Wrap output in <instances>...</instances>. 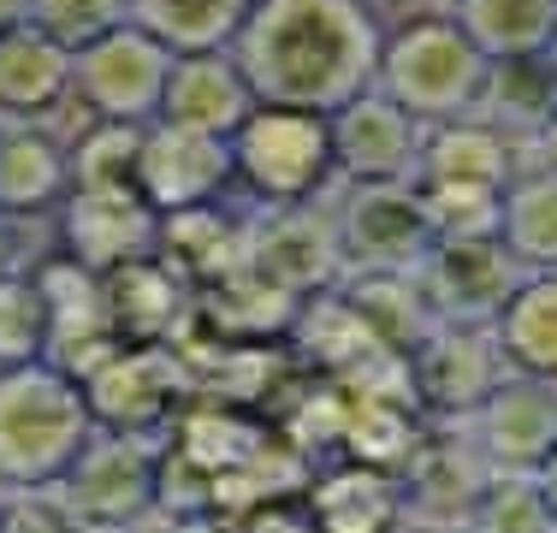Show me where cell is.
Here are the masks:
<instances>
[{
	"instance_id": "obj_21",
	"label": "cell",
	"mask_w": 557,
	"mask_h": 533,
	"mask_svg": "<svg viewBox=\"0 0 557 533\" xmlns=\"http://www.w3.org/2000/svg\"><path fill=\"white\" fill-rule=\"evenodd\" d=\"M493 65L546 60L557 42V0H445Z\"/></svg>"
},
{
	"instance_id": "obj_4",
	"label": "cell",
	"mask_w": 557,
	"mask_h": 533,
	"mask_svg": "<svg viewBox=\"0 0 557 533\" xmlns=\"http://www.w3.org/2000/svg\"><path fill=\"white\" fill-rule=\"evenodd\" d=\"M498 65L486 60V48L462 30V18L450 7L421 12V18L386 24V48H380V77L397 107L421 119V125H445V119L481 113L493 96Z\"/></svg>"
},
{
	"instance_id": "obj_26",
	"label": "cell",
	"mask_w": 557,
	"mask_h": 533,
	"mask_svg": "<svg viewBox=\"0 0 557 533\" xmlns=\"http://www.w3.org/2000/svg\"><path fill=\"white\" fill-rule=\"evenodd\" d=\"M143 160V125L125 119H89L72 137V190H113V184H137Z\"/></svg>"
},
{
	"instance_id": "obj_29",
	"label": "cell",
	"mask_w": 557,
	"mask_h": 533,
	"mask_svg": "<svg viewBox=\"0 0 557 533\" xmlns=\"http://www.w3.org/2000/svg\"><path fill=\"white\" fill-rule=\"evenodd\" d=\"M18 232H24V220H12V213L0 208V273L24 266V261H18Z\"/></svg>"
},
{
	"instance_id": "obj_19",
	"label": "cell",
	"mask_w": 557,
	"mask_h": 533,
	"mask_svg": "<svg viewBox=\"0 0 557 533\" xmlns=\"http://www.w3.org/2000/svg\"><path fill=\"white\" fill-rule=\"evenodd\" d=\"M196 290L178 278L172 256H149L108 273V320L131 344H178V326L190 314Z\"/></svg>"
},
{
	"instance_id": "obj_34",
	"label": "cell",
	"mask_w": 557,
	"mask_h": 533,
	"mask_svg": "<svg viewBox=\"0 0 557 533\" xmlns=\"http://www.w3.org/2000/svg\"><path fill=\"white\" fill-rule=\"evenodd\" d=\"M7 492H12V486H0V516H7Z\"/></svg>"
},
{
	"instance_id": "obj_24",
	"label": "cell",
	"mask_w": 557,
	"mask_h": 533,
	"mask_svg": "<svg viewBox=\"0 0 557 533\" xmlns=\"http://www.w3.org/2000/svg\"><path fill=\"white\" fill-rule=\"evenodd\" d=\"M125 7L172 53H196V48H232V36L244 30L256 0H125Z\"/></svg>"
},
{
	"instance_id": "obj_11",
	"label": "cell",
	"mask_w": 557,
	"mask_h": 533,
	"mask_svg": "<svg viewBox=\"0 0 557 533\" xmlns=\"http://www.w3.org/2000/svg\"><path fill=\"white\" fill-rule=\"evenodd\" d=\"M137 190L149 196L166 220L196 213V208H220L225 196L237 190V178H232V137L172 125V119H149V125H143Z\"/></svg>"
},
{
	"instance_id": "obj_20",
	"label": "cell",
	"mask_w": 557,
	"mask_h": 533,
	"mask_svg": "<svg viewBox=\"0 0 557 533\" xmlns=\"http://www.w3.org/2000/svg\"><path fill=\"white\" fill-rule=\"evenodd\" d=\"M302 516L321 528H356V533L404 522V474L386 469V462L350 457L302 486Z\"/></svg>"
},
{
	"instance_id": "obj_6",
	"label": "cell",
	"mask_w": 557,
	"mask_h": 533,
	"mask_svg": "<svg viewBox=\"0 0 557 533\" xmlns=\"http://www.w3.org/2000/svg\"><path fill=\"white\" fill-rule=\"evenodd\" d=\"M172 53L154 30H143L137 18L113 24L108 36L84 42L72 53V101L84 107V119H125V125H149L161 119V96L172 77Z\"/></svg>"
},
{
	"instance_id": "obj_10",
	"label": "cell",
	"mask_w": 557,
	"mask_h": 533,
	"mask_svg": "<svg viewBox=\"0 0 557 533\" xmlns=\"http://www.w3.org/2000/svg\"><path fill=\"white\" fill-rule=\"evenodd\" d=\"M528 266L510 256L498 232H462V237H433L428 256L416 261V278L428 290L440 320H469V326H493L510 290L522 285Z\"/></svg>"
},
{
	"instance_id": "obj_22",
	"label": "cell",
	"mask_w": 557,
	"mask_h": 533,
	"mask_svg": "<svg viewBox=\"0 0 557 533\" xmlns=\"http://www.w3.org/2000/svg\"><path fill=\"white\" fill-rule=\"evenodd\" d=\"M493 332L510 373L557 380V273H522V285L498 309Z\"/></svg>"
},
{
	"instance_id": "obj_23",
	"label": "cell",
	"mask_w": 557,
	"mask_h": 533,
	"mask_svg": "<svg viewBox=\"0 0 557 533\" xmlns=\"http://www.w3.org/2000/svg\"><path fill=\"white\" fill-rule=\"evenodd\" d=\"M498 237L528 273H557V166H522L516 184L504 190Z\"/></svg>"
},
{
	"instance_id": "obj_28",
	"label": "cell",
	"mask_w": 557,
	"mask_h": 533,
	"mask_svg": "<svg viewBox=\"0 0 557 533\" xmlns=\"http://www.w3.org/2000/svg\"><path fill=\"white\" fill-rule=\"evenodd\" d=\"M125 18H131L125 0H30V24L48 30L54 42H65L72 53L84 42H96V36H108Z\"/></svg>"
},
{
	"instance_id": "obj_16",
	"label": "cell",
	"mask_w": 557,
	"mask_h": 533,
	"mask_svg": "<svg viewBox=\"0 0 557 533\" xmlns=\"http://www.w3.org/2000/svg\"><path fill=\"white\" fill-rule=\"evenodd\" d=\"M72 101V48L36 24L0 36V125H54Z\"/></svg>"
},
{
	"instance_id": "obj_25",
	"label": "cell",
	"mask_w": 557,
	"mask_h": 533,
	"mask_svg": "<svg viewBox=\"0 0 557 533\" xmlns=\"http://www.w3.org/2000/svg\"><path fill=\"white\" fill-rule=\"evenodd\" d=\"M42 356H54L48 290L36 266H12V273H0V368L42 362Z\"/></svg>"
},
{
	"instance_id": "obj_31",
	"label": "cell",
	"mask_w": 557,
	"mask_h": 533,
	"mask_svg": "<svg viewBox=\"0 0 557 533\" xmlns=\"http://www.w3.org/2000/svg\"><path fill=\"white\" fill-rule=\"evenodd\" d=\"M534 480H540V492H546V510H552V522H557V450L534 469Z\"/></svg>"
},
{
	"instance_id": "obj_9",
	"label": "cell",
	"mask_w": 557,
	"mask_h": 533,
	"mask_svg": "<svg viewBox=\"0 0 557 533\" xmlns=\"http://www.w3.org/2000/svg\"><path fill=\"white\" fill-rule=\"evenodd\" d=\"M493 474H534L557 450V380L504 373L493 392L450 421Z\"/></svg>"
},
{
	"instance_id": "obj_3",
	"label": "cell",
	"mask_w": 557,
	"mask_h": 533,
	"mask_svg": "<svg viewBox=\"0 0 557 533\" xmlns=\"http://www.w3.org/2000/svg\"><path fill=\"white\" fill-rule=\"evenodd\" d=\"M522 172L516 137L481 113L428 125L416 166V202L428 213L433 237H462V232H498L504 190Z\"/></svg>"
},
{
	"instance_id": "obj_2",
	"label": "cell",
	"mask_w": 557,
	"mask_h": 533,
	"mask_svg": "<svg viewBox=\"0 0 557 533\" xmlns=\"http://www.w3.org/2000/svg\"><path fill=\"white\" fill-rule=\"evenodd\" d=\"M96 426L89 385L65 362L42 356L0 368V486H54Z\"/></svg>"
},
{
	"instance_id": "obj_13",
	"label": "cell",
	"mask_w": 557,
	"mask_h": 533,
	"mask_svg": "<svg viewBox=\"0 0 557 533\" xmlns=\"http://www.w3.org/2000/svg\"><path fill=\"white\" fill-rule=\"evenodd\" d=\"M504 373H510V362H504V350H498V332L469 326V320H440V326L409 350V392H416V404L428 421L469 416Z\"/></svg>"
},
{
	"instance_id": "obj_18",
	"label": "cell",
	"mask_w": 557,
	"mask_h": 533,
	"mask_svg": "<svg viewBox=\"0 0 557 533\" xmlns=\"http://www.w3.org/2000/svg\"><path fill=\"white\" fill-rule=\"evenodd\" d=\"M72 196V137L54 125H0V208L36 225Z\"/></svg>"
},
{
	"instance_id": "obj_5",
	"label": "cell",
	"mask_w": 557,
	"mask_h": 533,
	"mask_svg": "<svg viewBox=\"0 0 557 533\" xmlns=\"http://www.w3.org/2000/svg\"><path fill=\"white\" fill-rule=\"evenodd\" d=\"M232 178L256 208H309L338 184L333 113L290 101H256L232 131Z\"/></svg>"
},
{
	"instance_id": "obj_1",
	"label": "cell",
	"mask_w": 557,
	"mask_h": 533,
	"mask_svg": "<svg viewBox=\"0 0 557 533\" xmlns=\"http://www.w3.org/2000/svg\"><path fill=\"white\" fill-rule=\"evenodd\" d=\"M380 24L374 0H256L232 53L261 101L321 107L333 113L380 77Z\"/></svg>"
},
{
	"instance_id": "obj_7",
	"label": "cell",
	"mask_w": 557,
	"mask_h": 533,
	"mask_svg": "<svg viewBox=\"0 0 557 533\" xmlns=\"http://www.w3.org/2000/svg\"><path fill=\"white\" fill-rule=\"evenodd\" d=\"M65 522H137L161 504L166 492V462L154 438L137 433H113V426H96L77 462L65 469L54 486Z\"/></svg>"
},
{
	"instance_id": "obj_12",
	"label": "cell",
	"mask_w": 557,
	"mask_h": 533,
	"mask_svg": "<svg viewBox=\"0 0 557 533\" xmlns=\"http://www.w3.org/2000/svg\"><path fill=\"white\" fill-rule=\"evenodd\" d=\"M60 249L72 261L113 273V266L166 256V213L137 190V184H113V190H72L54 213Z\"/></svg>"
},
{
	"instance_id": "obj_32",
	"label": "cell",
	"mask_w": 557,
	"mask_h": 533,
	"mask_svg": "<svg viewBox=\"0 0 557 533\" xmlns=\"http://www.w3.org/2000/svg\"><path fill=\"white\" fill-rule=\"evenodd\" d=\"M18 24H30V0H0V36L18 30Z\"/></svg>"
},
{
	"instance_id": "obj_15",
	"label": "cell",
	"mask_w": 557,
	"mask_h": 533,
	"mask_svg": "<svg viewBox=\"0 0 557 533\" xmlns=\"http://www.w3.org/2000/svg\"><path fill=\"white\" fill-rule=\"evenodd\" d=\"M344 278L356 273H404L428 256L433 225L416 202V184H350V208L333 213Z\"/></svg>"
},
{
	"instance_id": "obj_8",
	"label": "cell",
	"mask_w": 557,
	"mask_h": 533,
	"mask_svg": "<svg viewBox=\"0 0 557 533\" xmlns=\"http://www.w3.org/2000/svg\"><path fill=\"white\" fill-rule=\"evenodd\" d=\"M84 385H89V404H96V421L137 438H154L161 426H172V416L196 392L178 344H131V338L113 344L84 373Z\"/></svg>"
},
{
	"instance_id": "obj_17",
	"label": "cell",
	"mask_w": 557,
	"mask_h": 533,
	"mask_svg": "<svg viewBox=\"0 0 557 533\" xmlns=\"http://www.w3.org/2000/svg\"><path fill=\"white\" fill-rule=\"evenodd\" d=\"M256 101L261 96L244 77V65H237L232 48H196V53H178V60H172L161 119L190 125V131H214V137H232Z\"/></svg>"
},
{
	"instance_id": "obj_14",
	"label": "cell",
	"mask_w": 557,
	"mask_h": 533,
	"mask_svg": "<svg viewBox=\"0 0 557 533\" xmlns=\"http://www.w3.org/2000/svg\"><path fill=\"white\" fill-rule=\"evenodd\" d=\"M421 142H428V125H421L409 107H397L386 89H362L344 107H333V154H338V184H416L421 166Z\"/></svg>"
},
{
	"instance_id": "obj_33",
	"label": "cell",
	"mask_w": 557,
	"mask_h": 533,
	"mask_svg": "<svg viewBox=\"0 0 557 533\" xmlns=\"http://www.w3.org/2000/svg\"><path fill=\"white\" fill-rule=\"evenodd\" d=\"M546 72L557 77V42H552V53H546Z\"/></svg>"
},
{
	"instance_id": "obj_30",
	"label": "cell",
	"mask_w": 557,
	"mask_h": 533,
	"mask_svg": "<svg viewBox=\"0 0 557 533\" xmlns=\"http://www.w3.org/2000/svg\"><path fill=\"white\" fill-rule=\"evenodd\" d=\"M534 142H540V160H546V166H557V101L546 107V119H540Z\"/></svg>"
},
{
	"instance_id": "obj_27",
	"label": "cell",
	"mask_w": 557,
	"mask_h": 533,
	"mask_svg": "<svg viewBox=\"0 0 557 533\" xmlns=\"http://www.w3.org/2000/svg\"><path fill=\"white\" fill-rule=\"evenodd\" d=\"M474 528H493V533H540L557 528L546 510V492H540L534 474H493L474 504Z\"/></svg>"
}]
</instances>
